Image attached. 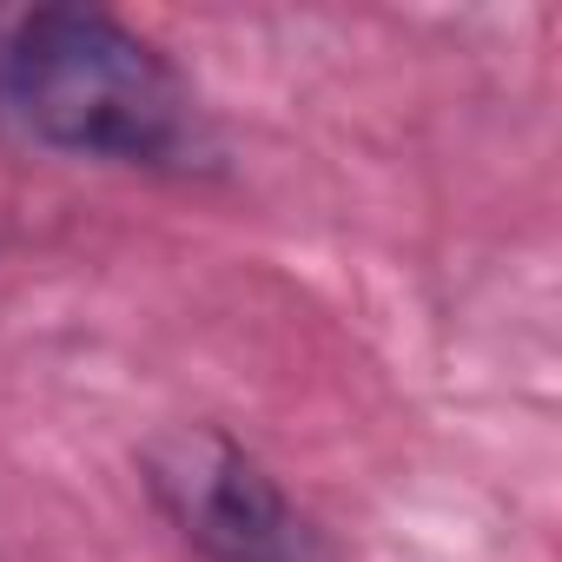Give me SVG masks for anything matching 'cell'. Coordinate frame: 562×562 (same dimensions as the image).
I'll use <instances>...</instances> for the list:
<instances>
[{
	"mask_svg": "<svg viewBox=\"0 0 562 562\" xmlns=\"http://www.w3.org/2000/svg\"><path fill=\"white\" fill-rule=\"evenodd\" d=\"M0 120L60 159L179 166L192 153V87L106 8H27L8 21Z\"/></svg>",
	"mask_w": 562,
	"mask_h": 562,
	"instance_id": "cell-1",
	"label": "cell"
},
{
	"mask_svg": "<svg viewBox=\"0 0 562 562\" xmlns=\"http://www.w3.org/2000/svg\"><path fill=\"white\" fill-rule=\"evenodd\" d=\"M139 483L199 562H331L325 529L218 424H172L139 450Z\"/></svg>",
	"mask_w": 562,
	"mask_h": 562,
	"instance_id": "cell-2",
	"label": "cell"
}]
</instances>
